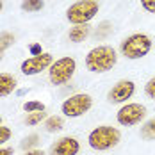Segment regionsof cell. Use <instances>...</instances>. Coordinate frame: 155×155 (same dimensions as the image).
I'll return each instance as SVG.
<instances>
[{"label":"cell","instance_id":"3","mask_svg":"<svg viewBox=\"0 0 155 155\" xmlns=\"http://www.w3.org/2000/svg\"><path fill=\"white\" fill-rule=\"evenodd\" d=\"M150 50H152V39L141 32L132 34L121 41V54L127 59H132V61L143 59Z\"/></svg>","mask_w":155,"mask_h":155},{"label":"cell","instance_id":"8","mask_svg":"<svg viewBox=\"0 0 155 155\" xmlns=\"http://www.w3.org/2000/svg\"><path fill=\"white\" fill-rule=\"evenodd\" d=\"M136 93V84L132 80H118L107 93V100L110 104H123L128 98H132V94Z\"/></svg>","mask_w":155,"mask_h":155},{"label":"cell","instance_id":"26","mask_svg":"<svg viewBox=\"0 0 155 155\" xmlns=\"http://www.w3.org/2000/svg\"><path fill=\"white\" fill-rule=\"evenodd\" d=\"M25 155H45L43 150H31V152H27Z\"/></svg>","mask_w":155,"mask_h":155},{"label":"cell","instance_id":"4","mask_svg":"<svg viewBox=\"0 0 155 155\" xmlns=\"http://www.w3.org/2000/svg\"><path fill=\"white\" fill-rule=\"evenodd\" d=\"M98 2L96 0H78L73 5L68 7L66 18L70 23L73 25H86L87 21H91L96 13H98Z\"/></svg>","mask_w":155,"mask_h":155},{"label":"cell","instance_id":"12","mask_svg":"<svg viewBox=\"0 0 155 155\" xmlns=\"http://www.w3.org/2000/svg\"><path fill=\"white\" fill-rule=\"evenodd\" d=\"M89 32H91V27H89L87 23H86V25H75V27H71L68 38H70V41H73V43H80V41H84V39L89 36Z\"/></svg>","mask_w":155,"mask_h":155},{"label":"cell","instance_id":"9","mask_svg":"<svg viewBox=\"0 0 155 155\" xmlns=\"http://www.w3.org/2000/svg\"><path fill=\"white\" fill-rule=\"evenodd\" d=\"M52 62H54L52 55L47 54V52H43V54H39V55H34L31 59L23 61L21 66H20V70H21L23 75H38V73H41L43 70L50 68Z\"/></svg>","mask_w":155,"mask_h":155},{"label":"cell","instance_id":"28","mask_svg":"<svg viewBox=\"0 0 155 155\" xmlns=\"http://www.w3.org/2000/svg\"><path fill=\"white\" fill-rule=\"evenodd\" d=\"M0 127H2V118H0Z\"/></svg>","mask_w":155,"mask_h":155},{"label":"cell","instance_id":"11","mask_svg":"<svg viewBox=\"0 0 155 155\" xmlns=\"http://www.w3.org/2000/svg\"><path fill=\"white\" fill-rule=\"evenodd\" d=\"M16 89V78L9 73H0V96H7Z\"/></svg>","mask_w":155,"mask_h":155},{"label":"cell","instance_id":"2","mask_svg":"<svg viewBox=\"0 0 155 155\" xmlns=\"http://www.w3.org/2000/svg\"><path fill=\"white\" fill-rule=\"evenodd\" d=\"M121 141V132L114 127H109V125H102V127H96L89 132L87 136V143L89 146L96 150V152H105L114 148L118 143Z\"/></svg>","mask_w":155,"mask_h":155},{"label":"cell","instance_id":"19","mask_svg":"<svg viewBox=\"0 0 155 155\" xmlns=\"http://www.w3.org/2000/svg\"><path fill=\"white\" fill-rule=\"evenodd\" d=\"M112 32V23L110 21H102L100 25H98V29H96V38H107L109 34Z\"/></svg>","mask_w":155,"mask_h":155},{"label":"cell","instance_id":"15","mask_svg":"<svg viewBox=\"0 0 155 155\" xmlns=\"http://www.w3.org/2000/svg\"><path fill=\"white\" fill-rule=\"evenodd\" d=\"M15 43V34L11 32H2L0 34V59L4 57V52Z\"/></svg>","mask_w":155,"mask_h":155},{"label":"cell","instance_id":"10","mask_svg":"<svg viewBox=\"0 0 155 155\" xmlns=\"http://www.w3.org/2000/svg\"><path fill=\"white\" fill-rule=\"evenodd\" d=\"M78 150H80V143L75 137L66 136V137H61L52 144L50 155H77Z\"/></svg>","mask_w":155,"mask_h":155},{"label":"cell","instance_id":"21","mask_svg":"<svg viewBox=\"0 0 155 155\" xmlns=\"http://www.w3.org/2000/svg\"><path fill=\"white\" fill-rule=\"evenodd\" d=\"M144 93H146L148 98L155 100V77H152L148 82H146V86H144Z\"/></svg>","mask_w":155,"mask_h":155},{"label":"cell","instance_id":"14","mask_svg":"<svg viewBox=\"0 0 155 155\" xmlns=\"http://www.w3.org/2000/svg\"><path fill=\"white\" fill-rule=\"evenodd\" d=\"M62 127H64V120L61 116H50L45 120V128L47 132H59Z\"/></svg>","mask_w":155,"mask_h":155},{"label":"cell","instance_id":"5","mask_svg":"<svg viewBox=\"0 0 155 155\" xmlns=\"http://www.w3.org/2000/svg\"><path fill=\"white\" fill-rule=\"evenodd\" d=\"M75 70H77V62L73 57H61L52 62V66L48 70L50 82L54 86H62L68 80H71V77L75 75Z\"/></svg>","mask_w":155,"mask_h":155},{"label":"cell","instance_id":"18","mask_svg":"<svg viewBox=\"0 0 155 155\" xmlns=\"http://www.w3.org/2000/svg\"><path fill=\"white\" fill-rule=\"evenodd\" d=\"M47 118V114H45V110H41V112H29V116L25 118V123L27 125H38V123H41L43 120Z\"/></svg>","mask_w":155,"mask_h":155},{"label":"cell","instance_id":"7","mask_svg":"<svg viewBox=\"0 0 155 155\" xmlns=\"http://www.w3.org/2000/svg\"><path fill=\"white\" fill-rule=\"evenodd\" d=\"M146 116V107L141 104H125L123 107L116 112L118 123L123 127H134L141 123Z\"/></svg>","mask_w":155,"mask_h":155},{"label":"cell","instance_id":"16","mask_svg":"<svg viewBox=\"0 0 155 155\" xmlns=\"http://www.w3.org/2000/svg\"><path fill=\"white\" fill-rule=\"evenodd\" d=\"M43 7H45L43 0H23L21 2V9L27 11V13H36V11H39Z\"/></svg>","mask_w":155,"mask_h":155},{"label":"cell","instance_id":"13","mask_svg":"<svg viewBox=\"0 0 155 155\" xmlns=\"http://www.w3.org/2000/svg\"><path fill=\"white\" fill-rule=\"evenodd\" d=\"M141 137L144 141H155V118L148 120L141 127Z\"/></svg>","mask_w":155,"mask_h":155},{"label":"cell","instance_id":"25","mask_svg":"<svg viewBox=\"0 0 155 155\" xmlns=\"http://www.w3.org/2000/svg\"><path fill=\"white\" fill-rule=\"evenodd\" d=\"M0 155H13V148H0Z\"/></svg>","mask_w":155,"mask_h":155},{"label":"cell","instance_id":"27","mask_svg":"<svg viewBox=\"0 0 155 155\" xmlns=\"http://www.w3.org/2000/svg\"><path fill=\"white\" fill-rule=\"evenodd\" d=\"M2 7H4V4H2V0H0V11H2Z\"/></svg>","mask_w":155,"mask_h":155},{"label":"cell","instance_id":"6","mask_svg":"<svg viewBox=\"0 0 155 155\" xmlns=\"http://www.w3.org/2000/svg\"><path fill=\"white\" fill-rule=\"evenodd\" d=\"M93 107V98L87 93H77L70 98H66L61 105V110L64 116L68 118H78L84 116L86 112H89V109Z\"/></svg>","mask_w":155,"mask_h":155},{"label":"cell","instance_id":"1","mask_svg":"<svg viewBox=\"0 0 155 155\" xmlns=\"http://www.w3.org/2000/svg\"><path fill=\"white\" fill-rule=\"evenodd\" d=\"M116 62H118L116 50L109 45L91 48L86 55V68L93 73H107L109 70L114 68Z\"/></svg>","mask_w":155,"mask_h":155},{"label":"cell","instance_id":"24","mask_svg":"<svg viewBox=\"0 0 155 155\" xmlns=\"http://www.w3.org/2000/svg\"><path fill=\"white\" fill-rule=\"evenodd\" d=\"M31 54L32 55H39V54H43V52H41V45H38V43L31 45Z\"/></svg>","mask_w":155,"mask_h":155},{"label":"cell","instance_id":"22","mask_svg":"<svg viewBox=\"0 0 155 155\" xmlns=\"http://www.w3.org/2000/svg\"><path fill=\"white\" fill-rule=\"evenodd\" d=\"M9 137H11V128H7V127H0V144L7 143Z\"/></svg>","mask_w":155,"mask_h":155},{"label":"cell","instance_id":"17","mask_svg":"<svg viewBox=\"0 0 155 155\" xmlns=\"http://www.w3.org/2000/svg\"><path fill=\"white\" fill-rule=\"evenodd\" d=\"M38 144H39V136L38 134H31V136H27L25 139L21 141V148L27 150V152H31L32 148H36Z\"/></svg>","mask_w":155,"mask_h":155},{"label":"cell","instance_id":"20","mask_svg":"<svg viewBox=\"0 0 155 155\" xmlns=\"http://www.w3.org/2000/svg\"><path fill=\"white\" fill-rule=\"evenodd\" d=\"M23 109L27 112H41V110H45V104H41V102H25Z\"/></svg>","mask_w":155,"mask_h":155},{"label":"cell","instance_id":"23","mask_svg":"<svg viewBox=\"0 0 155 155\" xmlns=\"http://www.w3.org/2000/svg\"><path fill=\"white\" fill-rule=\"evenodd\" d=\"M141 5L148 13H155V0H141Z\"/></svg>","mask_w":155,"mask_h":155}]
</instances>
